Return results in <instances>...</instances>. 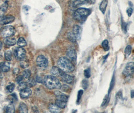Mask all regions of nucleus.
<instances>
[{
  "label": "nucleus",
  "mask_w": 134,
  "mask_h": 113,
  "mask_svg": "<svg viewBox=\"0 0 134 113\" xmlns=\"http://www.w3.org/2000/svg\"><path fill=\"white\" fill-rule=\"evenodd\" d=\"M16 33V30L15 28L12 26H7L1 31V36L3 37H9L10 36H13Z\"/></svg>",
  "instance_id": "4"
},
{
  "label": "nucleus",
  "mask_w": 134,
  "mask_h": 113,
  "mask_svg": "<svg viewBox=\"0 0 134 113\" xmlns=\"http://www.w3.org/2000/svg\"><path fill=\"white\" fill-rule=\"evenodd\" d=\"M37 65L40 68H45L48 65V61L43 55L38 56L36 60Z\"/></svg>",
  "instance_id": "5"
},
{
  "label": "nucleus",
  "mask_w": 134,
  "mask_h": 113,
  "mask_svg": "<svg viewBox=\"0 0 134 113\" xmlns=\"http://www.w3.org/2000/svg\"><path fill=\"white\" fill-rule=\"evenodd\" d=\"M27 87H33L34 86H35L36 84V80L33 78H29L27 82Z\"/></svg>",
  "instance_id": "26"
},
{
  "label": "nucleus",
  "mask_w": 134,
  "mask_h": 113,
  "mask_svg": "<svg viewBox=\"0 0 134 113\" xmlns=\"http://www.w3.org/2000/svg\"><path fill=\"white\" fill-rule=\"evenodd\" d=\"M31 94H32L31 89L27 87L24 89L21 90L20 93V95L21 98L23 99L28 98L29 97H30Z\"/></svg>",
  "instance_id": "11"
},
{
  "label": "nucleus",
  "mask_w": 134,
  "mask_h": 113,
  "mask_svg": "<svg viewBox=\"0 0 134 113\" xmlns=\"http://www.w3.org/2000/svg\"><path fill=\"white\" fill-rule=\"evenodd\" d=\"M23 79V76H18V77L16 78V81L17 83H21L22 82V80Z\"/></svg>",
  "instance_id": "41"
},
{
  "label": "nucleus",
  "mask_w": 134,
  "mask_h": 113,
  "mask_svg": "<svg viewBox=\"0 0 134 113\" xmlns=\"http://www.w3.org/2000/svg\"><path fill=\"white\" fill-rule=\"evenodd\" d=\"M19 110L20 113H28V107H27V105L23 103H22L20 104Z\"/></svg>",
  "instance_id": "20"
},
{
  "label": "nucleus",
  "mask_w": 134,
  "mask_h": 113,
  "mask_svg": "<svg viewBox=\"0 0 134 113\" xmlns=\"http://www.w3.org/2000/svg\"><path fill=\"white\" fill-rule=\"evenodd\" d=\"M5 57L7 61H11L12 57V53L10 51H7L5 53Z\"/></svg>",
  "instance_id": "27"
},
{
  "label": "nucleus",
  "mask_w": 134,
  "mask_h": 113,
  "mask_svg": "<svg viewBox=\"0 0 134 113\" xmlns=\"http://www.w3.org/2000/svg\"><path fill=\"white\" fill-rule=\"evenodd\" d=\"M81 28L79 25H75L73 28V33L75 37L76 40H80L81 36Z\"/></svg>",
  "instance_id": "12"
},
{
  "label": "nucleus",
  "mask_w": 134,
  "mask_h": 113,
  "mask_svg": "<svg viewBox=\"0 0 134 113\" xmlns=\"http://www.w3.org/2000/svg\"><path fill=\"white\" fill-rule=\"evenodd\" d=\"M68 57L72 61H75L77 58V53L76 51L73 49H69L66 52Z\"/></svg>",
  "instance_id": "13"
},
{
  "label": "nucleus",
  "mask_w": 134,
  "mask_h": 113,
  "mask_svg": "<svg viewBox=\"0 0 134 113\" xmlns=\"http://www.w3.org/2000/svg\"><path fill=\"white\" fill-rule=\"evenodd\" d=\"M91 13V11L88 9L79 8L74 13V18L79 22H84Z\"/></svg>",
  "instance_id": "3"
},
{
  "label": "nucleus",
  "mask_w": 134,
  "mask_h": 113,
  "mask_svg": "<svg viewBox=\"0 0 134 113\" xmlns=\"http://www.w3.org/2000/svg\"><path fill=\"white\" fill-rule=\"evenodd\" d=\"M5 112L6 113H13L15 112V108L14 106L12 104H11L7 106L6 107H5Z\"/></svg>",
  "instance_id": "24"
},
{
  "label": "nucleus",
  "mask_w": 134,
  "mask_h": 113,
  "mask_svg": "<svg viewBox=\"0 0 134 113\" xmlns=\"http://www.w3.org/2000/svg\"><path fill=\"white\" fill-rule=\"evenodd\" d=\"M36 81L38 83H41L42 82V79L41 78V77H37Z\"/></svg>",
  "instance_id": "45"
},
{
  "label": "nucleus",
  "mask_w": 134,
  "mask_h": 113,
  "mask_svg": "<svg viewBox=\"0 0 134 113\" xmlns=\"http://www.w3.org/2000/svg\"><path fill=\"white\" fill-rule=\"evenodd\" d=\"M14 73L15 74H17L19 73V70L18 68H15L14 70Z\"/></svg>",
  "instance_id": "46"
},
{
  "label": "nucleus",
  "mask_w": 134,
  "mask_h": 113,
  "mask_svg": "<svg viewBox=\"0 0 134 113\" xmlns=\"http://www.w3.org/2000/svg\"><path fill=\"white\" fill-rule=\"evenodd\" d=\"M15 89V84L14 83H12L6 87V91L7 93H12L13 91Z\"/></svg>",
  "instance_id": "31"
},
{
  "label": "nucleus",
  "mask_w": 134,
  "mask_h": 113,
  "mask_svg": "<svg viewBox=\"0 0 134 113\" xmlns=\"http://www.w3.org/2000/svg\"><path fill=\"white\" fill-rule=\"evenodd\" d=\"M131 51H132V47H131V46L128 45V46L126 47L125 50V54H126L127 57H128L130 55V54L131 53Z\"/></svg>",
  "instance_id": "32"
},
{
  "label": "nucleus",
  "mask_w": 134,
  "mask_h": 113,
  "mask_svg": "<svg viewBox=\"0 0 134 113\" xmlns=\"http://www.w3.org/2000/svg\"><path fill=\"white\" fill-rule=\"evenodd\" d=\"M61 88L62 90L63 91V92H68L70 90V89L69 88V87H68L67 85H66V84L63 85L62 87H61Z\"/></svg>",
  "instance_id": "39"
},
{
  "label": "nucleus",
  "mask_w": 134,
  "mask_h": 113,
  "mask_svg": "<svg viewBox=\"0 0 134 113\" xmlns=\"http://www.w3.org/2000/svg\"><path fill=\"white\" fill-rule=\"evenodd\" d=\"M88 85V82L87 79H83L81 83L82 88L84 89H87Z\"/></svg>",
  "instance_id": "34"
},
{
  "label": "nucleus",
  "mask_w": 134,
  "mask_h": 113,
  "mask_svg": "<svg viewBox=\"0 0 134 113\" xmlns=\"http://www.w3.org/2000/svg\"><path fill=\"white\" fill-rule=\"evenodd\" d=\"M108 97H109V96H105V98L104 99V101H103L102 104V106H104V105L106 104L108 100Z\"/></svg>",
  "instance_id": "43"
},
{
  "label": "nucleus",
  "mask_w": 134,
  "mask_h": 113,
  "mask_svg": "<svg viewBox=\"0 0 134 113\" xmlns=\"http://www.w3.org/2000/svg\"><path fill=\"white\" fill-rule=\"evenodd\" d=\"M27 87V85L26 83L22 82V83H19L18 87V89L19 90L21 91V90L24 89L25 88H26Z\"/></svg>",
  "instance_id": "33"
},
{
  "label": "nucleus",
  "mask_w": 134,
  "mask_h": 113,
  "mask_svg": "<svg viewBox=\"0 0 134 113\" xmlns=\"http://www.w3.org/2000/svg\"><path fill=\"white\" fill-rule=\"evenodd\" d=\"M84 1H88V0H84Z\"/></svg>",
  "instance_id": "50"
},
{
  "label": "nucleus",
  "mask_w": 134,
  "mask_h": 113,
  "mask_svg": "<svg viewBox=\"0 0 134 113\" xmlns=\"http://www.w3.org/2000/svg\"><path fill=\"white\" fill-rule=\"evenodd\" d=\"M134 63L133 62H131L127 63L124 71L123 74L127 77L131 76L134 73Z\"/></svg>",
  "instance_id": "6"
},
{
  "label": "nucleus",
  "mask_w": 134,
  "mask_h": 113,
  "mask_svg": "<svg viewBox=\"0 0 134 113\" xmlns=\"http://www.w3.org/2000/svg\"><path fill=\"white\" fill-rule=\"evenodd\" d=\"M17 44L20 47H25L27 45V42L23 37H20L19 38L17 41Z\"/></svg>",
  "instance_id": "25"
},
{
  "label": "nucleus",
  "mask_w": 134,
  "mask_h": 113,
  "mask_svg": "<svg viewBox=\"0 0 134 113\" xmlns=\"http://www.w3.org/2000/svg\"><path fill=\"white\" fill-rule=\"evenodd\" d=\"M115 76H114L113 78H112L111 83H110V89H109V95L110 94V92L111 91V90L113 89L114 85H115Z\"/></svg>",
  "instance_id": "35"
},
{
  "label": "nucleus",
  "mask_w": 134,
  "mask_h": 113,
  "mask_svg": "<svg viewBox=\"0 0 134 113\" xmlns=\"http://www.w3.org/2000/svg\"><path fill=\"white\" fill-rule=\"evenodd\" d=\"M31 75V72L30 70L26 69L23 72V77L25 78H29L30 77Z\"/></svg>",
  "instance_id": "30"
},
{
  "label": "nucleus",
  "mask_w": 134,
  "mask_h": 113,
  "mask_svg": "<svg viewBox=\"0 0 134 113\" xmlns=\"http://www.w3.org/2000/svg\"><path fill=\"white\" fill-rule=\"evenodd\" d=\"M15 20V17L11 15H8L0 19V25H4L12 23Z\"/></svg>",
  "instance_id": "9"
},
{
  "label": "nucleus",
  "mask_w": 134,
  "mask_h": 113,
  "mask_svg": "<svg viewBox=\"0 0 134 113\" xmlns=\"http://www.w3.org/2000/svg\"><path fill=\"white\" fill-rule=\"evenodd\" d=\"M66 101H63L61 100H57L55 101V104L57 105L58 107L60 109H64L66 106Z\"/></svg>",
  "instance_id": "21"
},
{
  "label": "nucleus",
  "mask_w": 134,
  "mask_h": 113,
  "mask_svg": "<svg viewBox=\"0 0 134 113\" xmlns=\"http://www.w3.org/2000/svg\"><path fill=\"white\" fill-rule=\"evenodd\" d=\"M48 110L51 113H58L61 112L60 108L58 107L56 104H50L48 106Z\"/></svg>",
  "instance_id": "16"
},
{
  "label": "nucleus",
  "mask_w": 134,
  "mask_h": 113,
  "mask_svg": "<svg viewBox=\"0 0 134 113\" xmlns=\"http://www.w3.org/2000/svg\"><path fill=\"white\" fill-rule=\"evenodd\" d=\"M55 94L56 96V99L57 100H61V101H66L67 102L68 99V96L62 93H60V92L58 91H56L55 92Z\"/></svg>",
  "instance_id": "14"
},
{
  "label": "nucleus",
  "mask_w": 134,
  "mask_h": 113,
  "mask_svg": "<svg viewBox=\"0 0 134 113\" xmlns=\"http://www.w3.org/2000/svg\"><path fill=\"white\" fill-rule=\"evenodd\" d=\"M10 69V63L7 62H3L0 63V70L4 72H9Z\"/></svg>",
  "instance_id": "15"
},
{
  "label": "nucleus",
  "mask_w": 134,
  "mask_h": 113,
  "mask_svg": "<svg viewBox=\"0 0 134 113\" xmlns=\"http://www.w3.org/2000/svg\"><path fill=\"white\" fill-rule=\"evenodd\" d=\"M20 66L23 68H26L28 67L29 66V62L28 60H26L25 58H23L22 60H21L20 61Z\"/></svg>",
  "instance_id": "23"
},
{
  "label": "nucleus",
  "mask_w": 134,
  "mask_h": 113,
  "mask_svg": "<svg viewBox=\"0 0 134 113\" xmlns=\"http://www.w3.org/2000/svg\"><path fill=\"white\" fill-rule=\"evenodd\" d=\"M14 53L16 58L20 60L24 58L26 56V51L22 47L16 48L14 50Z\"/></svg>",
  "instance_id": "7"
},
{
  "label": "nucleus",
  "mask_w": 134,
  "mask_h": 113,
  "mask_svg": "<svg viewBox=\"0 0 134 113\" xmlns=\"http://www.w3.org/2000/svg\"><path fill=\"white\" fill-rule=\"evenodd\" d=\"M3 77V75L2 73L1 72V70H0V78H2Z\"/></svg>",
  "instance_id": "48"
},
{
  "label": "nucleus",
  "mask_w": 134,
  "mask_h": 113,
  "mask_svg": "<svg viewBox=\"0 0 134 113\" xmlns=\"http://www.w3.org/2000/svg\"><path fill=\"white\" fill-rule=\"evenodd\" d=\"M131 98L133 99L134 98V90H132L131 91Z\"/></svg>",
  "instance_id": "47"
},
{
  "label": "nucleus",
  "mask_w": 134,
  "mask_h": 113,
  "mask_svg": "<svg viewBox=\"0 0 134 113\" xmlns=\"http://www.w3.org/2000/svg\"><path fill=\"white\" fill-rule=\"evenodd\" d=\"M127 24L125 22H122V31L126 33H127Z\"/></svg>",
  "instance_id": "40"
},
{
  "label": "nucleus",
  "mask_w": 134,
  "mask_h": 113,
  "mask_svg": "<svg viewBox=\"0 0 134 113\" xmlns=\"http://www.w3.org/2000/svg\"><path fill=\"white\" fill-rule=\"evenodd\" d=\"M16 96H17L15 95V94H12L9 96V100H10V102L11 104H13L14 103V101H15L16 100V98H17Z\"/></svg>",
  "instance_id": "38"
},
{
  "label": "nucleus",
  "mask_w": 134,
  "mask_h": 113,
  "mask_svg": "<svg viewBox=\"0 0 134 113\" xmlns=\"http://www.w3.org/2000/svg\"><path fill=\"white\" fill-rule=\"evenodd\" d=\"M62 79L63 82L68 84H71L73 82V77L66 74L65 72H62L59 76Z\"/></svg>",
  "instance_id": "8"
},
{
  "label": "nucleus",
  "mask_w": 134,
  "mask_h": 113,
  "mask_svg": "<svg viewBox=\"0 0 134 113\" xmlns=\"http://www.w3.org/2000/svg\"><path fill=\"white\" fill-rule=\"evenodd\" d=\"M16 40L15 38H7L5 40V43L8 46H13L16 44Z\"/></svg>",
  "instance_id": "22"
},
{
  "label": "nucleus",
  "mask_w": 134,
  "mask_h": 113,
  "mask_svg": "<svg viewBox=\"0 0 134 113\" xmlns=\"http://www.w3.org/2000/svg\"><path fill=\"white\" fill-rule=\"evenodd\" d=\"M116 97H118V98L119 99H122V93L121 92H119L117 93L116 94Z\"/></svg>",
  "instance_id": "44"
},
{
  "label": "nucleus",
  "mask_w": 134,
  "mask_h": 113,
  "mask_svg": "<svg viewBox=\"0 0 134 113\" xmlns=\"http://www.w3.org/2000/svg\"><path fill=\"white\" fill-rule=\"evenodd\" d=\"M67 37L70 41L72 42H76V39L75 36L74 35L72 32H69L67 34Z\"/></svg>",
  "instance_id": "29"
},
{
  "label": "nucleus",
  "mask_w": 134,
  "mask_h": 113,
  "mask_svg": "<svg viewBox=\"0 0 134 113\" xmlns=\"http://www.w3.org/2000/svg\"><path fill=\"white\" fill-rule=\"evenodd\" d=\"M108 5V0H103L99 6V9L103 14H104Z\"/></svg>",
  "instance_id": "19"
},
{
  "label": "nucleus",
  "mask_w": 134,
  "mask_h": 113,
  "mask_svg": "<svg viewBox=\"0 0 134 113\" xmlns=\"http://www.w3.org/2000/svg\"><path fill=\"white\" fill-rule=\"evenodd\" d=\"M2 47V42L0 41V50H1Z\"/></svg>",
  "instance_id": "49"
},
{
  "label": "nucleus",
  "mask_w": 134,
  "mask_h": 113,
  "mask_svg": "<svg viewBox=\"0 0 134 113\" xmlns=\"http://www.w3.org/2000/svg\"><path fill=\"white\" fill-rule=\"evenodd\" d=\"M83 90L82 89H80L79 90L78 92V95H77V103H79V101H80L81 99V96L83 95Z\"/></svg>",
  "instance_id": "37"
},
{
  "label": "nucleus",
  "mask_w": 134,
  "mask_h": 113,
  "mask_svg": "<svg viewBox=\"0 0 134 113\" xmlns=\"http://www.w3.org/2000/svg\"><path fill=\"white\" fill-rule=\"evenodd\" d=\"M102 46L103 47L104 50L108 51L110 49V47L109 46V42L107 40H104L102 43Z\"/></svg>",
  "instance_id": "28"
},
{
  "label": "nucleus",
  "mask_w": 134,
  "mask_h": 113,
  "mask_svg": "<svg viewBox=\"0 0 134 113\" xmlns=\"http://www.w3.org/2000/svg\"><path fill=\"white\" fill-rule=\"evenodd\" d=\"M84 4L85 2L81 0H70L69 2V6L71 8L74 9L83 5Z\"/></svg>",
  "instance_id": "10"
},
{
  "label": "nucleus",
  "mask_w": 134,
  "mask_h": 113,
  "mask_svg": "<svg viewBox=\"0 0 134 113\" xmlns=\"http://www.w3.org/2000/svg\"><path fill=\"white\" fill-rule=\"evenodd\" d=\"M127 14H128L129 17H131L132 14V13H133V9H132V8H129L128 10H127Z\"/></svg>",
  "instance_id": "42"
},
{
  "label": "nucleus",
  "mask_w": 134,
  "mask_h": 113,
  "mask_svg": "<svg viewBox=\"0 0 134 113\" xmlns=\"http://www.w3.org/2000/svg\"><path fill=\"white\" fill-rule=\"evenodd\" d=\"M8 3L6 1L2 6L0 7V19L3 17L4 14L6 13L8 8Z\"/></svg>",
  "instance_id": "17"
},
{
  "label": "nucleus",
  "mask_w": 134,
  "mask_h": 113,
  "mask_svg": "<svg viewBox=\"0 0 134 113\" xmlns=\"http://www.w3.org/2000/svg\"><path fill=\"white\" fill-rule=\"evenodd\" d=\"M85 73V76L86 78H90L91 77V69L90 68H88L87 69H85L84 72Z\"/></svg>",
  "instance_id": "36"
},
{
  "label": "nucleus",
  "mask_w": 134,
  "mask_h": 113,
  "mask_svg": "<svg viewBox=\"0 0 134 113\" xmlns=\"http://www.w3.org/2000/svg\"><path fill=\"white\" fill-rule=\"evenodd\" d=\"M59 68L65 72H71L74 70V66L71 61L66 57H61L57 62Z\"/></svg>",
  "instance_id": "2"
},
{
  "label": "nucleus",
  "mask_w": 134,
  "mask_h": 113,
  "mask_svg": "<svg viewBox=\"0 0 134 113\" xmlns=\"http://www.w3.org/2000/svg\"><path fill=\"white\" fill-rule=\"evenodd\" d=\"M45 85L49 89H61V84L59 80L53 76L48 75L43 79Z\"/></svg>",
  "instance_id": "1"
},
{
  "label": "nucleus",
  "mask_w": 134,
  "mask_h": 113,
  "mask_svg": "<svg viewBox=\"0 0 134 113\" xmlns=\"http://www.w3.org/2000/svg\"><path fill=\"white\" fill-rule=\"evenodd\" d=\"M63 72L61 69H60L59 68L56 67V66H54L51 69V73L53 76H60L61 74V72Z\"/></svg>",
  "instance_id": "18"
}]
</instances>
